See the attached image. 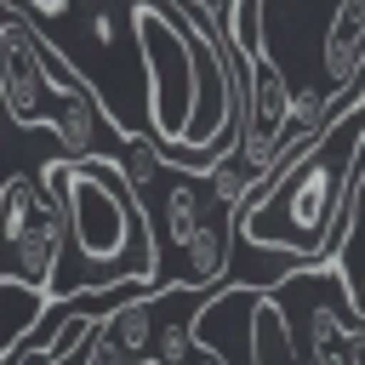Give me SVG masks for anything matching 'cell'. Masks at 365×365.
I'll return each instance as SVG.
<instances>
[{
    "label": "cell",
    "mask_w": 365,
    "mask_h": 365,
    "mask_svg": "<svg viewBox=\"0 0 365 365\" xmlns=\"http://www.w3.org/2000/svg\"><path fill=\"white\" fill-rule=\"evenodd\" d=\"M120 165L148 211L154 228V274L148 285H188V291H217L228 274V251L240 234V200L222 188L217 160L200 171H177L171 154L148 137H131L120 148Z\"/></svg>",
    "instance_id": "obj_1"
},
{
    "label": "cell",
    "mask_w": 365,
    "mask_h": 365,
    "mask_svg": "<svg viewBox=\"0 0 365 365\" xmlns=\"http://www.w3.org/2000/svg\"><path fill=\"white\" fill-rule=\"evenodd\" d=\"M359 148H365V91L245 200L240 234L262 251H291L302 262L336 257Z\"/></svg>",
    "instance_id": "obj_2"
},
{
    "label": "cell",
    "mask_w": 365,
    "mask_h": 365,
    "mask_svg": "<svg viewBox=\"0 0 365 365\" xmlns=\"http://www.w3.org/2000/svg\"><path fill=\"white\" fill-rule=\"evenodd\" d=\"M68 217V240L86 268V285H148L154 274V228L148 211L114 154H68L40 171Z\"/></svg>",
    "instance_id": "obj_3"
},
{
    "label": "cell",
    "mask_w": 365,
    "mask_h": 365,
    "mask_svg": "<svg viewBox=\"0 0 365 365\" xmlns=\"http://www.w3.org/2000/svg\"><path fill=\"white\" fill-rule=\"evenodd\" d=\"M131 34H137L143 80H148V131L165 154H177L188 114H194V91H200V68H194L200 23H194L188 6L131 0Z\"/></svg>",
    "instance_id": "obj_4"
},
{
    "label": "cell",
    "mask_w": 365,
    "mask_h": 365,
    "mask_svg": "<svg viewBox=\"0 0 365 365\" xmlns=\"http://www.w3.org/2000/svg\"><path fill=\"white\" fill-rule=\"evenodd\" d=\"M268 291L291 319L302 365H365V302L331 257L279 274Z\"/></svg>",
    "instance_id": "obj_5"
},
{
    "label": "cell",
    "mask_w": 365,
    "mask_h": 365,
    "mask_svg": "<svg viewBox=\"0 0 365 365\" xmlns=\"http://www.w3.org/2000/svg\"><path fill=\"white\" fill-rule=\"evenodd\" d=\"M80 80L74 63H63L51 51V40L11 6L0 11V114L11 125H51L57 103L68 97V86Z\"/></svg>",
    "instance_id": "obj_6"
},
{
    "label": "cell",
    "mask_w": 365,
    "mask_h": 365,
    "mask_svg": "<svg viewBox=\"0 0 365 365\" xmlns=\"http://www.w3.org/2000/svg\"><path fill=\"white\" fill-rule=\"evenodd\" d=\"M63 240L68 217L46 177H6L0 182V245L11 257V274L29 285H46L63 274Z\"/></svg>",
    "instance_id": "obj_7"
},
{
    "label": "cell",
    "mask_w": 365,
    "mask_h": 365,
    "mask_svg": "<svg viewBox=\"0 0 365 365\" xmlns=\"http://www.w3.org/2000/svg\"><path fill=\"white\" fill-rule=\"evenodd\" d=\"M205 297L211 291H188V285H143V291L120 297L103 314V325H97V336H91V348H86L80 365H154L165 319L177 308L205 302Z\"/></svg>",
    "instance_id": "obj_8"
},
{
    "label": "cell",
    "mask_w": 365,
    "mask_h": 365,
    "mask_svg": "<svg viewBox=\"0 0 365 365\" xmlns=\"http://www.w3.org/2000/svg\"><path fill=\"white\" fill-rule=\"evenodd\" d=\"M245 365H302L291 319H285V308L268 285H257L251 302H245Z\"/></svg>",
    "instance_id": "obj_9"
},
{
    "label": "cell",
    "mask_w": 365,
    "mask_h": 365,
    "mask_svg": "<svg viewBox=\"0 0 365 365\" xmlns=\"http://www.w3.org/2000/svg\"><path fill=\"white\" fill-rule=\"evenodd\" d=\"M46 302H51L46 285H29V279H17V274H0V365H6V354L17 348V336L40 319Z\"/></svg>",
    "instance_id": "obj_10"
},
{
    "label": "cell",
    "mask_w": 365,
    "mask_h": 365,
    "mask_svg": "<svg viewBox=\"0 0 365 365\" xmlns=\"http://www.w3.org/2000/svg\"><path fill=\"white\" fill-rule=\"evenodd\" d=\"M188 365H228V359H222L211 342H200V336H194V348H188Z\"/></svg>",
    "instance_id": "obj_11"
},
{
    "label": "cell",
    "mask_w": 365,
    "mask_h": 365,
    "mask_svg": "<svg viewBox=\"0 0 365 365\" xmlns=\"http://www.w3.org/2000/svg\"><path fill=\"white\" fill-rule=\"evenodd\" d=\"M17 6H29V11H46V17H51V11H63V0H17Z\"/></svg>",
    "instance_id": "obj_12"
}]
</instances>
